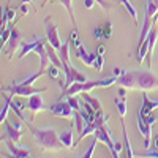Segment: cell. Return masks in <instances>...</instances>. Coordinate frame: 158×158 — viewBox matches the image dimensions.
Masks as SVG:
<instances>
[{"mask_svg": "<svg viewBox=\"0 0 158 158\" xmlns=\"http://www.w3.org/2000/svg\"><path fill=\"white\" fill-rule=\"evenodd\" d=\"M27 127L33 139L38 142V146L43 147L44 150H62L65 147L60 141V136L56 133L54 128H35L32 122H29Z\"/></svg>", "mask_w": 158, "mask_h": 158, "instance_id": "6da1fadb", "label": "cell"}, {"mask_svg": "<svg viewBox=\"0 0 158 158\" xmlns=\"http://www.w3.org/2000/svg\"><path fill=\"white\" fill-rule=\"evenodd\" d=\"M117 82V76H111L106 79H100V81H85V82H74L71 87H68L67 90L62 92V98L67 95H79V94H84V92H90L94 89H100V87H111L112 84Z\"/></svg>", "mask_w": 158, "mask_h": 158, "instance_id": "7a4b0ae2", "label": "cell"}, {"mask_svg": "<svg viewBox=\"0 0 158 158\" xmlns=\"http://www.w3.org/2000/svg\"><path fill=\"white\" fill-rule=\"evenodd\" d=\"M70 43L74 46V54L79 60H82L85 67H95V60H97V56L95 54H92V52H89L82 41H81V38H79V32L77 29H73V32L70 33Z\"/></svg>", "mask_w": 158, "mask_h": 158, "instance_id": "3957f363", "label": "cell"}, {"mask_svg": "<svg viewBox=\"0 0 158 158\" xmlns=\"http://www.w3.org/2000/svg\"><path fill=\"white\" fill-rule=\"evenodd\" d=\"M106 122H108V120H106ZM106 122L101 123V125L97 128V131H95L94 135H95V138H97L98 141H101L104 146L109 149V152H111V155H112L114 158H120V156H118V153L115 152V141L112 139V135H111L109 127H108Z\"/></svg>", "mask_w": 158, "mask_h": 158, "instance_id": "277c9868", "label": "cell"}, {"mask_svg": "<svg viewBox=\"0 0 158 158\" xmlns=\"http://www.w3.org/2000/svg\"><path fill=\"white\" fill-rule=\"evenodd\" d=\"M136 89L144 92L158 89V77L150 71H136Z\"/></svg>", "mask_w": 158, "mask_h": 158, "instance_id": "5b68a950", "label": "cell"}, {"mask_svg": "<svg viewBox=\"0 0 158 158\" xmlns=\"http://www.w3.org/2000/svg\"><path fill=\"white\" fill-rule=\"evenodd\" d=\"M62 70H63V73H65V82H60L62 92H63V90H67L68 87H71L74 82H85V81H87L85 76H84L81 71H77L71 63L65 65Z\"/></svg>", "mask_w": 158, "mask_h": 158, "instance_id": "8992f818", "label": "cell"}, {"mask_svg": "<svg viewBox=\"0 0 158 158\" xmlns=\"http://www.w3.org/2000/svg\"><path fill=\"white\" fill-rule=\"evenodd\" d=\"M48 89H35L33 85H22V84H13L8 87H2V92H8L11 95H16V97H32L35 94H43Z\"/></svg>", "mask_w": 158, "mask_h": 158, "instance_id": "52a82bcc", "label": "cell"}, {"mask_svg": "<svg viewBox=\"0 0 158 158\" xmlns=\"http://www.w3.org/2000/svg\"><path fill=\"white\" fill-rule=\"evenodd\" d=\"M44 25H46V41L59 51L63 44L59 38V25L56 22H52V19L49 16L44 19Z\"/></svg>", "mask_w": 158, "mask_h": 158, "instance_id": "ba28073f", "label": "cell"}, {"mask_svg": "<svg viewBox=\"0 0 158 158\" xmlns=\"http://www.w3.org/2000/svg\"><path fill=\"white\" fill-rule=\"evenodd\" d=\"M48 111L52 114V115H56V117H60V118H71L74 117V111L71 108V104L68 101H57L54 104H51V106L48 108Z\"/></svg>", "mask_w": 158, "mask_h": 158, "instance_id": "9c48e42d", "label": "cell"}, {"mask_svg": "<svg viewBox=\"0 0 158 158\" xmlns=\"http://www.w3.org/2000/svg\"><path fill=\"white\" fill-rule=\"evenodd\" d=\"M152 123H149L146 118L142 117V114L138 112V130H139V133L142 135L144 138V149H150L152 146Z\"/></svg>", "mask_w": 158, "mask_h": 158, "instance_id": "30bf717a", "label": "cell"}, {"mask_svg": "<svg viewBox=\"0 0 158 158\" xmlns=\"http://www.w3.org/2000/svg\"><path fill=\"white\" fill-rule=\"evenodd\" d=\"M19 48H21V33H19V29H18V27H13L10 41H8V44L3 48L5 52L8 54V59H13L16 49H19ZM3 49H2V51H3Z\"/></svg>", "mask_w": 158, "mask_h": 158, "instance_id": "8fae6325", "label": "cell"}, {"mask_svg": "<svg viewBox=\"0 0 158 158\" xmlns=\"http://www.w3.org/2000/svg\"><path fill=\"white\" fill-rule=\"evenodd\" d=\"M5 142L6 149L13 153V156L10 155H3V158H30V150L25 147H18L16 142H13L11 139H2Z\"/></svg>", "mask_w": 158, "mask_h": 158, "instance_id": "7c38bea8", "label": "cell"}, {"mask_svg": "<svg viewBox=\"0 0 158 158\" xmlns=\"http://www.w3.org/2000/svg\"><path fill=\"white\" fill-rule=\"evenodd\" d=\"M117 85L120 87H125L128 90H135L136 89V71H125L122 76L117 77Z\"/></svg>", "mask_w": 158, "mask_h": 158, "instance_id": "4fadbf2b", "label": "cell"}, {"mask_svg": "<svg viewBox=\"0 0 158 158\" xmlns=\"http://www.w3.org/2000/svg\"><path fill=\"white\" fill-rule=\"evenodd\" d=\"M22 138V130H18L15 125H13L11 120L5 122V133L2 135V139H11L13 142H19Z\"/></svg>", "mask_w": 158, "mask_h": 158, "instance_id": "5bb4252c", "label": "cell"}, {"mask_svg": "<svg viewBox=\"0 0 158 158\" xmlns=\"http://www.w3.org/2000/svg\"><path fill=\"white\" fill-rule=\"evenodd\" d=\"M27 109H29V111H32L33 114H38V112H41V111H44V109H46L41 94H35V95L29 97V101H27Z\"/></svg>", "mask_w": 158, "mask_h": 158, "instance_id": "9a60e30c", "label": "cell"}, {"mask_svg": "<svg viewBox=\"0 0 158 158\" xmlns=\"http://www.w3.org/2000/svg\"><path fill=\"white\" fill-rule=\"evenodd\" d=\"M156 109H158V100H150L147 97V92H144L142 94V106H141L139 112L142 115H149V114H153Z\"/></svg>", "mask_w": 158, "mask_h": 158, "instance_id": "2e32d148", "label": "cell"}, {"mask_svg": "<svg viewBox=\"0 0 158 158\" xmlns=\"http://www.w3.org/2000/svg\"><path fill=\"white\" fill-rule=\"evenodd\" d=\"M25 108H27V103L24 104V103H22L21 100H18V98H16V101H13V103H11V109H13V112L16 114L18 118H21V120H22L25 125H27L30 120H27V118H25V115H24V109H25Z\"/></svg>", "mask_w": 158, "mask_h": 158, "instance_id": "e0dca14e", "label": "cell"}, {"mask_svg": "<svg viewBox=\"0 0 158 158\" xmlns=\"http://www.w3.org/2000/svg\"><path fill=\"white\" fill-rule=\"evenodd\" d=\"M156 38H158V32L155 29V25L152 27L149 36H147V41H149V54H147V65L152 67V54H153V49H155V44H156Z\"/></svg>", "mask_w": 158, "mask_h": 158, "instance_id": "ac0fdd59", "label": "cell"}, {"mask_svg": "<svg viewBox=\"0 0 158 158\" xmlns=\"http://www.w3.org/2000/svg\"><path fill=\"white\" fill-rule=\"evenodd\" d=\"M95 38L97 40H103V38H109L111 36V22L109 21H106L104 24H100L98 27L95 29Z\"/></svg>", "mask_w": 158, "mask_h": 158, "instance_id": "d6986e66", "label": "cell"}, {"mask_svg": "<svg viewBox=\"0 0 158 158\" xmlns=\"http://www.w3.org/2000/svg\"><path fill=\"white\" fill-rule=\"evenodd\" d=\"M82 98H84V101H87L89 104H92V106H94V109L97 111V115H103V114H104V112H103V108H101V103L98 101L97 97L90 95L89 92H84V94H82Z\"/></svg>", "mask_w": 158, "mask_h": 158, "instance_id": "ffe728a7", "label": "cell"}, {"mask_svg": "<svg viewBox=\"0 0 158 158\" xmlns=\"http://www.w3.org/2000/svg\"><path fill=\"white\" fill-rule=\"evenodd\" d=\"M38 41H40V38L33 40L32 43H21V51H19V56H18V59L21 60V59H24L27 54H30V52H35V48H36Z\"/></svg>", "mask_w": 158, "mask_h": 158, "instance_id": "44dd1931", "label": "cell"}, {"mask_svg": "<svg viewBox=\"0 0 158 158\" xmlns=\"http://www.w3.org/2000/svg\"><path fill=\"white\" fill-rule=\"evenodd\" d=\"M60 141L67 149H74V141H73V130H67L60 135Z\"/></svg>", "mask_w": 158, "mask_h": 158, "instance_id": "7402d4cb", "label": "cell"}, {"mask_svg": "<svg viewBox=\"0 0 158 158\" xmlns=\"http://www.w3.org/2000/svg\"><path fill=\"white\" fill-rule=\"evenodd\" d=\"M52 2H56V3H60V5H63V6H65V10L68 11V15H70V19H71V22H73V27H74V29H77V24H76V18H74V13H73V5H71V2H73V0H52Z\"/></svg>", "mask_w": 158, "mask_h": 158, "instance_id": "603a6c76", "label": "cell"}, {"mask_svg": "<svg viewBox=\"0 0 158 158\" xmlns=\"http://www.w3.org/2000/svg\"><path fill=\"white\" fill-rule=\"evenodd\" d=\"M11 103H13V95L10 94L8 97H5V104L2 106V111H0V122H6V114L11 108Z\"/></svg>", "mask_w": 158, "mask_h": 158, "instance_id": "cb8c5ba5", "label": "cell"}, {"mask_svg": "<svg viewBox=\"0 0 158 158\" xmlns=\"http://www.w3.org/2000/svg\"><path fill=\"white\" fill-rule=\"evenodd\" d=\"M120 3H122V5L127 8V11L130 13V16H131V19H133V22L138 25V19H139V18H138V11H136L135 5L131 3L130 0H120Z\"/></svg>", "mask_w": 158, "mask_h": 158, "instance_id": "d4e9b609", "label": "cell"}, {"mask_svg": "<svg viewBox=\"0 0 158 158\" xmlns=\"http://www.w3.org/2000/svg\"><path fill=\"white\" fill-rule=\"evenodd\" d=\"M74 128L77 131V135H81L85 128V120L81 112H74Z\"/></svg>", "mask_w": 158, "mask_h": 158, "instance_id": "484cf974", "label": "cell"}, {"mask_svg": "<svg viewBox=\"0 0 158 158\" xmlns=\"http://www.w3.org/2000/svg\"><path fill=\"white\" fill-rule=\"evenodd\" d=\"M115 106L120 114V118H125L127 115V98H115Z\"/></svg>", "mask_w": 158, "mask_h": 158, "instance_id": "4316f807", "label": "cell"}, {"mask_svg": "<svg viewBox=\"0 0 158 158\" xmlns=\"http://www.w3.org/2000/svg\"><path fill=\"white\" fill-rule=\"evenodd\" d=\"M135 156H141V158H158V149H149L144 152H135Z\"/></svg>", "mask_w": 158, "mask_h": 158, "instance_id": "83f0119b", "label": "cell"}, {"mask_svg": "<svg viewBox=\"0 0 158 158\" xmlns=\"http://www.w3.org/2000/svg\"><path fill=\"white\" fill-rule=\"evenodd\" d=\"M43 74H44V71H43V70H40L38 73H35V74H32V76H29V77H25L24 81L19 82V84H22V85H33L36 79H38V77H41Z\"/></svg>", "mask_w": 158, "mask_h": 158, "instance_id": "f1b7e54d", "label": "cell"}, {"mask_svg": "<svg viewBox=\"0 0 158 158\" xmlns=\"http://www.w3.org/2000/svg\"><path fill=\"white\" fill-rule=\"evenodd\" d=\"M67 101L71 104V108H73V111L74 112H81V101H79V98L76 97V95H71V97H67Z\"/></svg>", "mask_w": 158, "mask_h": 158, "instance_id": "f546056e", "label": "cell"}, {"mask_svg": "<svg viewBox=\"0 0 158 158\" xmlns=\"http://www.w3.org/2000/svg\"><path fill=\"white\" fill-rule=\"evenodd\" d=\"M11 30H13V27H6L5 30H2V38H0V44H2V49L8 44V41H10V36H11Z\"/></svg>", "mask_w": 158, "mask_h": 158, "instance_id": "4dcf8cb0", "label": "cell"}, {"mask_svg": "<svg viewBox=\"0 0 158 158\" xmlns=\"http://www.w3.org/2000/svg\"><path fill=\"white\" fill-rule=\"evenodd\" d=\"M46 71H48V76L51 79H59V76H60V68L56 67V65H49Z\"/></svg>", "mask_w": 158, "mask_h": 158, "instance_id": "1f68e13d", "label": "cell"}, {"mask_svg": "<svg viewBox=\"0 0 158 158\" xmlns=\"http://www.w3.org/2000/svg\"><path fill=\"white\" fill-rule=\"evenodd\" d=\"M97 144H98V139H97V138H94V141H92V144L89 146L87 152L82 155V158H92V155H94V152H95V149H97Z\"/></svg>", "mask_w": 158, "mask_h": 158, "instance_id": "d6a6232c", "label": "cell"}, {"mask_svg": "<svg viewBox=\"0 0 158 158\" xmlns=\"http://www.w3.org/2000/svg\"><path fill=\"white\" fill-rule=\"evenodd\" d=\"M103 67H104V56H97V60H95V70L98 73L103 71Z\"/></svg>", "mask_w": 158, "mask_h": 158, "instance_id": "836d02e7", "label": "cell"}, {"mask_svg": "<svg viewBox=\"0 0 158 158\" xmlns=\"http://www.w3.org/2000/svg\"><path fill=\"white\" fill-rule=\"evenodd\" d=\"M95 2H97L101 8H104V10H109V8L112 6L111 3H108V2H106V0H95Z\"/></svg>", "mask_w": 158, "mask_h": 158, "instance_id": "e575fe53", "label": "cell"}, {"mask_svg": "<svg viewBox=\"0 0 158 158\" xmlns=\"http://www.w3.org/2000/svg\"><path fill=\"white\" fill-rule=\"evenodd\" d=\"M29 5H30V3H21V13H22L24 16L29 13Z\"/></svg>", "mask_w": 158, "mask_h": 158, "instance_id": "d590c367", "label": "cell"}, {"mask_svg": "<svg viewBox=\"0 0 158 158\" xmlns=\"http://www.w3.org/2000/svg\"><path fill=\"white\" fill-rule=\"evenodd\" d=\"M104 54H106V48H104V44H100L97 49V56H104Z\"/></svg>", "mask_w": 158, "mask_h": 158, "instance_id": "8d00e7d4", "label": "cell"}, {"mask_svg": "<svg viewBox=\"0 0 158 158\" xmlns=\"http://www.w3.org/2000/svg\"><path fill=\"white\" fill-rule=\"evenodd\" d=\"M152 149H158V135H155V136H152V146H150Z\"/></svg>", "mask_w": 158, "mask_h": 158, "instance_id": "74e56055", "label": "cell"}, {"mask_svg": "<svg viewBox=\"0 0 158 158\" xmlns=\"http://www.w3.org/2000/svg\"><path fill=\"white\" fill-rule=\"evenodd\" d=\"M117 94H118V97H120V98H125V97H127V89H125V87H118Z\"/></svg>", "mask_w": 158, "mask_h": 158, "instance_id": "f35d334b", "label": "cell"}, {"mask_svg": "<svg viewBox=\"0 0 158 158\" xmlns=\"http://www.w3.org/2000/svg\"><path fill=\"white\" fill-rule=\"evenodd\" d=\"M95 5V0H84V6L85 8H94Z\"/></svg>", "mask_w": 158, "mask_h": 158, "instance_id": "ab89813d", "label": "cell"}, {"mask_svg": "<svg viewBox=\"0 0 158 158\" xmlns=\"http://www.w3.org/2000/svg\"><path fill=\"white\" fill-rule=\"evenodd\" d=\"M112 73H114L112 76H117V77H118V76H122V74H123L125 71H123L122 68H114V71H112Z\"/></svg>", "mask_w": 158, "mask_h": 158, "instance_id": "60d3db41", "label": "cell"}, {"mask_svg": "<svg viewBox=\"0 0 158 158\" xmlns=\"http://www.w3.org/2000/svg\"><path fill=\"white\" fill-rule=\"evenodd\" d=\"M21 3H32V0H21Z\"/></svg>", "mask_w": 158, "mask_h": 158, "instance_id": "b9f144b4", "label": "cell"}, {"mask_svg": "<svg viewBox=\"0 0 158 158\" xmlns=\"http://www.w3.org/2000/svg\"><path fill=\"white\" fill-rule=\"evenodd\" d=\"M48 2H49V0H44V2H43V3H41V6H44V5H46V3H48Z\"/></svg>", "mask_w": 158, "mask_h": 158, "instance_id": "7bdbcfd3", "label": "cell"}]
</instances>
